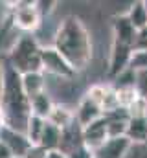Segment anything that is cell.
<instances>
[{
	"label": "cell",
	"instance_id": "cell-1",
	"mask_svg": "<svg viewBox=\"0 0 147 158\" xmlns=\"http://www.w3.org/2000/svg\"><path fill=\"white\" fill-rule=\"evenodd\" d=\"M52 46L72 64L75 72L86 70L88 64L92 63L94 57L92 35L85 26V22L75 15H68L59 22Z\"/></svg>",
	"mask_w": 147,
	"mask_h": 158
},
{
	"label": "cell",
	"instance_id": "cell-2",
	"mask_svg": "<svg viewBox=\"0 0 147 158\" xmlns=\"http://www.w3.org/2000/svg\"><path fill=\"white\" fill-rule=\"evenodd\" d=\"M0 112L7 127L24 132L32 118V101L22 90L20 74L4 57V90L0 96Z\"/></svg>",
	"mask_w": 147,
	"mask_h": 158
},
{
	"label": "cell",
	"instance_id": "cell-3",
	"mask_svg": "<svg viewBox=\"0 0 147 158\" xmlns=\"http://www.w3.org/2000/svg\"><path fill=\"white\" fill-rule=\"evenodd\" d=\"M42 46L37 42L32 33H24L22 37L11 46L9 55L6 61L20 74H32V72H42V59H40Z\"/></svg>",
	"mask_w": 147,
	"mask_h": 158
},
{
	"label": "cell",
	"instance_id": "cell-4",
	"mask_svg": "<svg viewBox=\"0 0 147 158\" xmlns=\"http://www.w3.org/2000/svg\"><path fill=\"white\" fill-rule=\"evenodd\" d=\"M11 19H13V26L24 33H33L37 28L40 26L42 15L39 11L37 2H28V0H19V2H11Z\"/></svg>",
	"mask_w": 147,
	"mask_h": 158
},
{
	"label": "cell",
	"instance_id": "cell-5",
	"mask_svg": "<svg viewBox=\"0 0 147 158\" xmlns=\"http://www.w3.org/2000/svg\"><path fill=\"white\" fill-rule=\"evenodd\" d=\"M40 59H42V72L44 74L55 76L59 79H74L77 76V72L72 68V64L53 46H42Z\"/></svg>",
	"mask_w": 147,
	"mask_h": 158
},
{
	"label": "cell",
	"instance_id": "cell-6",
	"mask_svg": "<svg viewBox=\"0 0 147 158\" xmlns=\"http://www.w3.org/2000/svg\"><path fill=\"white\" fill-rule=\"evenodd\" d=\"M134 55L132 46H125L120 42H110L109 63H107V76L110 79H118L121 74H125L131 68V61Z\"/></svg>",
	"mask_w": 147,
	"mask_h": 158
},
{
	"label": "cell",
	"instance_id": "cell-7",
	"mask_svg": "<svg viewBox=\"0 0 147 158\" xmlns=\"http://www.w3.org/2000/svg\"><path fill=\"white\" fill-rule=\"evenodd\" d=\"M0 142L15 155V158H28L32 155V151L35 149V145L30 142V138L24 132H19L7 125L0 132Z\"/></svg>",
	"mask_w": 147,
	"mask_h": 158
},
{
	"label": "cell",
	"instance_id": "cell-8",
	"mask_svg": "<svg viewBox=\"0 0 147 158\" xmlns=\"http://www.w3.org/2000/svg\"><path fill=\"white\" fill-rule=\"evenodd\" d=\"M112 40L125 44V46H136L138 40V30L131 24V20L127 19V15H116L112 19Z\"/></svg>",
	"mask_w": 147,
	"mask_h": 158
},
{
	"label": "cell",
	"instance_id": "cell-9",
	"mask_svg": "<svg viewBox=\"0 0 147 158\" xmlns=\"http://www.w3.org/2000/svg\"><path fill=\"white\" fill-rule=\"evenodd\" d=\"M103 116H105V112H103L101 105H99L98 101H94L90 96L85 94V96L79 99V103H77V107H75V121H77L83 129L88 127L90 123L101 119Z\"/></svg>",
	"mask_w": 147,
	"mask_h": 158
},
{
	"label": "cell",
	"instance_id": "cell-10",
	"mask_svg": "<svg viewBox=\"0 0 147 158\" xmlns=\"http://www.w3.org/2000/svg\"><path fill=\"white\" fill-rule=\"evenodd\" d=\"M132 149V143L127 136L123 138H109L101 147L92 151L94 158H127Z\"/></svg>",
	"mask_w": 147,
	"mask_h": 158
},
{
	"label": "cell",
	"instance_id": "cell-11",
	"mask_svg": "<svg viewBox=\"0 0 147 158\" xmlns=\"http://www.w3.org/2000/svg\"><path fill=\"white\" fill-rule=\"evenodd\" d=\"M107 140H109V132H107V118L105 116L83 129V142L90 151H96Z\"/></svg>",
	"mask_w": 147,
	"mask_h": 158
},
{
	"label": "cell",
	"instance_id": "cell-12",
	"mask_svg": "<svg viewBox=\"0 0 147 158\" xmlns=\"http://www.w3.org/2000/svg\"><path fill=\"white\" fill-rule=\"evenodd\" d=\"M85 142H83V127L74 121L70 127H66L65 131H61V145H59V151L66 156H70L74 151H77L79 147H83Z\"/></svg>",
	"mask_w": 147,
	"mask_h": 158
},
{
	"label": "cell",
	"instance_id": "cell-13",
	"mask_svg": "<svg viewBox=\"0 0 147 158\" xmlns=\"http://www.w3.org/2000/svg\"><path fill=\"white\" fill-rule=\"evenodd\" d=\"M20 83H22V90H24V94L28 96L30 101L37 96H40L42 92H46V76H44V72L24 74V76H20Z\"/></svg>",
	"mask_w": 147,
	"mask_h": 158
},
{
	"label": "cell",
	"instance_id": "cell-14",
	"mask_svg": "<svg viewBox=\"0 0 147 158\" xmlns=\"http://www.w3.org/2000/svg\"><path fill=\"white\" fill-rule=\"evenodd\" d=\"M46 121H48V123H52L53 127H57V129L65 131L66 127H70L74 121H75V110H72V109H70V107H66V105L55 103Z\"/></svg>",
	"mask_w": 147,
	"mask_h": 158
},
{
	"label": "cell",
	"instance_id": "cell-15",
	"mask_svg": "<svg viewBox=\"0 0 147 158\" xmlns=\"http://www.w3.org/2000/svg\"><path fill=\"white\" fill-rule=\"evenodd\" d=\"M127 138L132 145H147V118H129Z\"/></svg>",
	"mask_w": 147,
	"mask_h": 158
},
{
	"label": "cell",
	"instance_id": "cell-16",
	"mask_svg": "<svg viewBox=\"0 0 147 158\" xmlns=\"http://www.w3.org/2000/svg\"><path fill=\"white\" fill-rule=\"evenodd\" d=\"M59 145H61V129H57L46 121L42 138H40L37 147H40L44 153H52V151H59Z\"/></svg>",
	"mask_w": 147,
	"mask_h": 158
},
{
	"label": "cell",
	"instance_id": "cell-17",
	"mask_svg": "<svg viewBox=\"0 0 147 158\" xmlns=\"http://www.w3.org/2000/svg\"><path fill=\"white\" fill-rule=\"evenodd\" d=\"M125 15H127V19L131 20V24H132L138 31H142V30L147 28V9H145L144 0H142V2L131 4V7L127 9Z\"/></svg>",
	"mask_w": 147,
	"mask_h": 158
},
{
	"label": "cell",
	"instance_id": "cell-18",
	"mask_svg": "<svg viewBox=\"0 0 147 158\" xmlns=\"http://www.w3.org/2000/svg\"><path fill=\"white\" fill-rule=\"evenodd\" d=\"M53 105H55V103L52 101V98H50L46 92H42L40 96H37V98L32 99V116L48 119L52 109H53Z\"/></svg>",
	"mask_w": 147,
	"mask_h": 158
},
{
	"label": "cell",
	"instance_id": "cell-19",
	"mask_svg": "<svg viewBox=\"0 0 147 158\" xmlns=\"http://www.w3.org/2000/svg\"><path fill=\"white\" fill-rule=\"evenodd\" d=\"M44 127H46V119L37 118V116H32L30 121H28V129H26V136L30 138V142L33 145H39L40 138H42V132H44Z\"/></svg>",
	"mask_w": 147,
	"mask_h": 158
},
{
	"label": "cell",
	"instance_id": "cell-20",
	"mask_svg": "<svg viewBox=\"0 0 147 158\" xmlns=\"http://www.w3.org/2000/svg\"><path fill=\"white\" fill-rule=\"evenodd\" d=\"M0 158H15V155H13L2 142H0Z\"/></svg>",
	"mask_w": 147,
	"mask_h": 158
},
{
	"label": "cell",
	"instance_id": "cell-21",
	"mask_svg": "<svg viewBox=\"0 0 147 158\" xmlns=\"http://www.w3.org/2000/svg\"><path fill=\"white\" fill-rule=\"evenodd\" d=\"M4 90V57H0V96Z\"/></svg>",
	"mask_w": 147,
	"mask_h": 158
},
{
	"label": "cell",
	"instance_id": "cell-22",
	"mask_svg": "<svg viewBox=\"0 0 147 158\" xmlns=\"http://www.w3.org/2000/svg\"><path fill=\"white\" fill-rule=\"evenodd\" d=\"M4 127H6V121H4V116H2V112H0V132H2Z\"/></svg>",
	"mask_w": 147,
	"mask_h": 158
},
{
	"label": "cell",
	"instance_id": "cell-23",
	"mask_svg": "<svg viewBox=\"0 0 147 158\" xmlns=\"http://www.w3.org/2000/svg\"><path fill=\"white\" fill-rule=\"evenodd\" d=\"M144 4H145V9H147V0H144Z\"/></svg>",
	"mask_w": 147,
	"mask_h": 158
}]
</instances>
